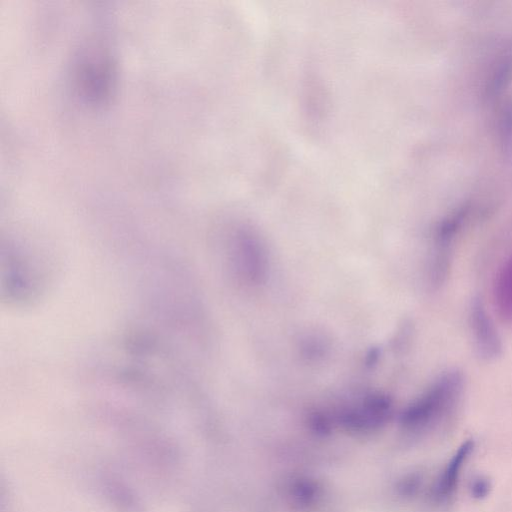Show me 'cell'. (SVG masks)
I'll list each match as a JSON object with an SVG mask.
<instances>
[{
    "label": "cell",
    "mask_w": 512,
    "mask_h": 512,
    "mask_svg": "<svg viewBox=\"0 0 512 512\" xmlns=\"http://www.w3.org/2000/svg\"><path fill=\"white\" fill-rule=\"evenodd\" d=\"M462 386L463 380L459 373L444 374L402 412L401 424L412 431L424 430L437 424L453 410Z\"/></svg>",
    "instance_id": "6da1fadb"
},
{
    "label": "cell",
    "mask_w": 512,
    "mask_h": 512,
    "mask_svg": "<svg viewBox=\"0 0 512 512\" xmlns=\"http://www.w3.org/2000/svg\"><path fill=\"white\" fill-rule=\"evenodd\" d=\"M392 402L382 393H372L342 413L344 425L355 431H369L383 425L391 414Z\"/></svg>",
    "instance_id": "7a4b0ae2"
},
{
    "label": "cell",
    "mask_w": 512,
    "mask_h": 512,
    "mask_svg": "<svg viewBox=\"0 0 512 512\" xmlns=\"http://www.w3.org/2000/svg\"><path fill=\"white\" fill-rule=\"evenodd\" d=\"M236 254L246 280L256 285L263 283L267 275V257L261 242L251 234H242L237 239Z\"/></svg>",
    "instance_id": "3957f363"
},
{
    "label": "cell",
    "mask_w": 512,
    "mask_h": 512,
    "mask_svg": "<svg viewBox=\"0 0 512 512\" xmlns=\"http://www.w3.org/2000/svg\"><path fill=\"white\" fill-rule=\"evenodd\" d=\"M474 441L463 442L446 463L432 488V498L437 503H446L454 495L466 462L474 450Z\"/></svg>",
    "instance_id": "277c9868"
},
{
    "label": "cell",
    "mask_w": 512,
    "mask_h": 512,
    "mask_svg": "<svg viewBox=\"0 0 512 512\" xmlns=\"http://www.w3.org/2000/svg\"><path fill=\"white\" fill-rule=\"evenodd\" d=\"M471 328L480 354L486 358L496 357L501 350L500 339L482 302L475 299L471 306Z\"/></svg>",
    "instance_id": "5b68a950"
},
{
    "label": "cell",
    "mask_w": 512,
    "mask_h": 512,
    "mask_svg": "<svg viewBox=\"0 0 512 512\" xmlns=\"http://www.w3.org/2000/svg\"><path fill=\"white\" fill-rule=\"evenodd\" d=\"M512 78V49L498 61L486 87L487 95L496 97L506 88Z\"/></svg>",
    "instance_id": "8992f818"
},
{
    "label": "cell",
    "mask_w": 512,
    "mask_h": 512,
    "mask_svg": "<svg viewBox=\"0 0 512 512\" xmlns=\"http://www.w3.org/2000/svg\"><path fill=\"white\" fill-rule=\"evenodd\" d=\"M498 135L506 159H512V99L506 100L498 117Z\"/></svg>",
    "instance_id": "52a82bcc"
},
{
    "label": "cell",
    "mask_w": 512,
    "mask_h": 512,
    "mask_svg": "<svg viewBox=\"0 0 512 512\" xmlns=\"http://www.w3.org/2000/svg\"><path fill=\"white\" fill-rule=\"evenodd\" d=\"M491 490V482L487 477L476 476L469 484V491L473 498L481 500L486 498Z\"/></svg>",
    "instance_id": "ba28073f"
}]
</instances>
